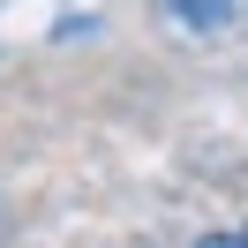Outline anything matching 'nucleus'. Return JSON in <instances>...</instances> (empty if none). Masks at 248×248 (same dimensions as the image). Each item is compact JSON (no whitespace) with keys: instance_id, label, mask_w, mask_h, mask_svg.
I'll list each match as a JSON object with an SVG mask.
<instances>
[{"instance_id":"nucleus-2","label":"nucleus","mask_w":248,"mask_h":248,"mask_svg":"<svg viewBox=\"0 0 248 248\" xmlns=\"http://www.w3.org/2000/svg\"><path fill=\"white\" fill-rule=\"evenodd\" d=\"M203 248H248V233H211Z\"/></svg>"},{"instance_id":"nucleus-1","label":"nucleus","mask_w":248,"mask_h":248,"mask_svg":"<svg viewBox=\"0 0 248 248\" xmlns=\"http://www.w3.org/2000/svg\"><path fill=\"white\" fill-rule=\"evenodd\" d=\"M166 8H173L181 23H196V31H203V23H226V8H233V0H166Z\"/></svg>"}]
</instances>
